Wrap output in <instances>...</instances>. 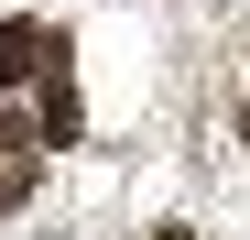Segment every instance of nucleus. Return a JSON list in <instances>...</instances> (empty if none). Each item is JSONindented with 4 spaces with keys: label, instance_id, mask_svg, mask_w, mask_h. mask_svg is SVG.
<instances>
[{
    "label": "nucleus",
    "instance_id": "nucleus-2",
    "mask_svg": "<svg viewBox=\"0 0 250 240\" xmlns=\"http://www.w3.org/2000/svg\"><path fill=\"white\" fill-rule=\"evenodd\" d=\"M33 142H44L33 120H0V218H11L22 196H33Z\"/></svg>",
    "mask_w": 250,
    "mask_h": 240
},
{
    "label": "nucleus",
    "instance_id": "nucleus-1",
    "mask_svg": "<svg viewBox=\"0 0 250 240\" xmlns=\"http://www.w3.org/2000/svg\"><path fill=\"white\" fill-rule=\"evenodd\" d=\"M65 55V33L55 22H0V88H22V76H44Z\"/></svg>",
    "mask_w": 250,
    "mask_h": 240
},
{
    "label": "nucleus",
    "instance_id": "nucleus-4",
    "mask_svg": "<svg viewBox=\"0 0 250 240\" xmlns=\"http://www.w3.org/2000/svg\"><path fill=\"white\" fill-rule=\"evenodd\" d=\"M152 240H196V229H152Z\"/></svg>",
    "mask_w": 250,
    "mask_h": 240
},
{
    "label": "nucleus",
    "instance_id": "nucleus-5",
    "mask_svg": "<svg viewBox=\"0 0 250 240\" xmlns=\"http://www.w3.org/2000/svg\"><path fill=\"white\" fill-rule=\"evenodd\" d=\"M239 142H250V109H239Z\"/></svg>",
    "mask_w": 250,
    "mask_h": 240
},
{
    "label": "nucleus",
    "instance_id": "nucleus-3",
    "mask_svg": "<svg viewBox=\"0 0 250 240\" xmlns=\"http://www.w3.org/2000/svg\"><path fill=\"white\" fill-rule=\"evenodd\" d=\"M33 88H44V120H33V131H44V142H76V88H65V55L33 76Z\"/></svg>",
    "mask_w": 250,
    "mask_h": 240
}]
</instances>
